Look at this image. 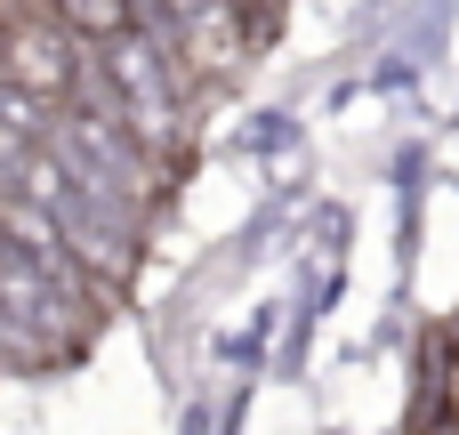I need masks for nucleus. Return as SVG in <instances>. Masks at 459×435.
I'll return each mask as SVG.
<instances>
[{
    "mask_svg": "<svg viewBox=\"0 0 459 435\" xmlns=\"http://www.w3.org/2000/svg\"><path fill=\"white\" fill-rule=\"evenodd\" d=\"M48 16H56L81 48H105V40L137 32V8H129V0H48Z\"/></svg>",
    "mask_w": 459,
    "mask_h": 435,
    "instance_id": "20e7f679",
    "label": "nucleus"
},
{
    "mask_svg": "<svg viewBox=\"0 0 459 435\" xmlns=\"http://www.w3.org/2000/svg\"><path fill=\"white\" fill-rule=\"evenodd\" d=\"M242 48H250L242 8H218V16H186L161 57H169V81H226L242 65Z\"/></svg>",
    "mask_w": 459,
    "mask_h": 435,
    "instance_id": "7ed1b4c3",
    "label": "nucleus"
},
{
    "mask_svg": "<svg viewBox=\"0 0 459 435\" xmlns=\"http://www.w3.org/2000/svg\"><path fill=\"white\" fill-rule=\"evenodd\" d=\"M97 65H105V81H113V97H121V129L161 153V145L178 137V81H169L161 40H145V24H137V32H121V40H105Z\"/></svg>",
    "mask_w": 459,
    "mask_h": 435,
    "instance_id": "f257e3e1",
    "label": "nucleus"
},
{
    "mask_svg": "<svg viewBox=\"0 0 459 435\" xmlns=\"http://www.w3.org/2000/svg\"><path fill=\"white\" fill-rule=\"evenodd\" d=\"M129 8H137V24H145V8H153V0H129Z\"/></svg>",
    "mask_w": 459,
    "mask_h": 435,
    "instance_id": "423d86ee",
    "label": "nucleus"
},
{
    "mask_svg": "<svg viewBox=\"0 0 459 435\" xmlns=\"http://www.w3.org/2000/svg\"><path fill=\"white\" fill-rule=\"evenodd\" d=\"M169 24H186V16H218V8H242V0H153Z\"/></svg>",
    "mask_w": 459,
    "mask_h": 435,
    "instance_id": "39448f33",
    "label": "nucleus"
},
{
    "mask_svg": "<svg viewBox=\"0 0 459 435\" xmlns=\"http://www.w3.org/2000/svg\"><path fill=\"white\" fill-rule=\"evenodd\" d=\"M0 73H8L24 97L56 105V97L73 89V73H81V40H73L48 8H24V16L0 24Z\"/></svg>",
    "mask_w": 459,
    "mask_h": 435,
    "instance_id": "f03ea898",
    "label": "nucleus"
}]
</instances>
